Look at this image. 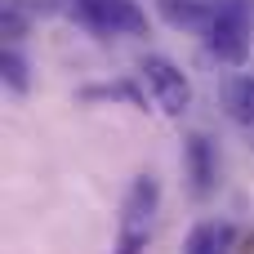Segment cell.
<instances>
[{
	"mask_svg": "<svg viewBox=\"0 0 254 254\" xmlns=\"http://www.w3.org/2000/svg\"><path fill=\"white\" fill-rule=\"evenodd\" d=\"M250 36H254V0H219V4H214V18H210V27H205L210 54H214L219 63L246 67V58H250Z\"/></svg>",
	"mask_w": 254,
	"mask_h": 254,
	"instance_id": "1",
	"label": "cell"
},
{
	"mask_svg": "<svg viewBox=\"0 0 254 254\" xmlns=\"http://www.w3.org/2000/svg\"><path fill=\"white\" fill-rule=\"evenodd\" d=\"M156 205H161V183H156L152 174H138V179L129 183V192H125V205H121V237H116V254H143V250H147Z\"/></svg>",
	"mask_w": 254,
	"mask_h": 254,
	"instance_id": "2",
	"label": "cell"
},
{
	"mask_svg": "<svg viewBox=\"0 0 254 254\" xmlns=\"http://www.w3.org/2000/svg\"><path fill=\"white\" fill-rule=\"evenodd\" d=\"M161 13L174 27H210V18H214V9H205L196 0H161Z\"/></svg>",
	"mask_w": 254,
	"mask_h": 254,
	"instance_id": "7",
	"label": "cell"
},
{
	"mask_svg": "<svg viewBox=\"0 0 254 254\" xmlns=\"http://www.w3.org/2000/svg\"><path fill=\"white\" fill-rule=\"evenodd\" d=\"M223 103H228V116L237 125H254V76H232L228 89H223Z\"/></svg>",
	"mask_w": 254,
	"mask_h": 254,
	"instance_id": "6",
	"label": "cell"
},
{
	"mask_svg": "<svg viewBox=\"0 0 254 254\" xmlns=\"http://www.w3.org/2000/svg\"><path fill=\"white\" fill-rule=\"evenodd\" d=\"M76 18L94 31H125V36H143L147 31V13L138 9V0H71Z\"/></svg>",
	"mask_w": 254,
	"mask_h": 254,
	"instance_id": "3",
	"label": "cell"
},
{
	"mask_svg": "<svg viewBox=\"0 0 254 254\" xmlns=\"http://www.w3.org/2000/svg\"><path fill=\"white\" fill-rule=\"evenodd\" d=\"M223 246H228V228H219V223H196V228L188 232L183 254H223Z\"/></svg>",
	"mask_w": 254,
	"mask_h": 254,
	"instance_id": "8",
	"label": "cell"
},
{
	"mask_svg": "<svg viewBox=\"0 0 254 254\" xmlns=\"http://www.w3.org/2000/svg\"><path fill=\"white\" fill-rule=\"evenodd\" d=\"M143 80H147V89H152V98L165 116H183L192 107V85L170 58H161V54L143 58Z\"/></svg>",
	"mask_w": 254,
	"mask_h": 254,
	"instance_id": "4",
	"label": "cell"
},
{
	"mask_svg": "<svg viewBox=\"0 0 254 254\" xmlns=\"http://www.w3.org/2000/svg\"><path fill=\"white\" fill-rule=\"evenodd\" d=\"M31 67H27V58L18 54V49H4V58H0V76H4V85L13 89V94H27L31 89V76H27Z\"/></svg>",
	"mask_w": 254,
	"mask_h": 254,
	"instance_id": "9",
	"label": "cell"
},
{
	"mask_svg": "<svg viewBox=\"0 0 254 254\" xmlns=\"http://www.w3.org/2000/svg\"><path fill=\"white\" fill-rule=\"evenodd\" d=\"M183 170H188L192 196H210V192H214L219 156H214V143H210L205 134H188V138H183Z\"/></svg>",
	"mask_w": 254,
	"mask_h": 254,
	"instance_id": "5",
	"label": "cell"
}]
</instances>
